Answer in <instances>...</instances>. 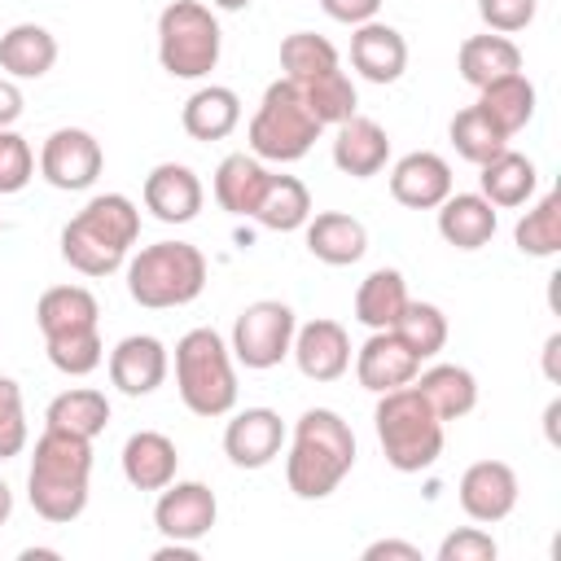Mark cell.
<instances>
[{
	"label": "cell",
	"mask_w": 561,
	"mask_h": 561,
	"mask_svg": "<svg viewBox=\"0 0 561 561\" xmlns=\"http://www.w3.org/2000/svg\"><path fill=\"white\" fill-rule=\"evenodd\" d=\"M390 158V136L381 123L364 118V114H351L346 123H337V136H333V167L351 180H368L386 167Z\"/></svg>",
	"instance_id": "d6986e66"
},
{
	"label": "cell",
	"mask_w": 561,
	"mask_h": 561,
	"mask_svg": "<svg viewBox=\"0 0 561 561\" xmlns=\"http://www.w3.org/2000/svg\"><path fill=\"white\" fill-rule=\"evenodd\" d=\"M272 171L254 158V153H228L219 167H215V202L228 210V215H254L263 188H267Z\"/></svg>",
	"instance_id": "83f0119b"
},
{
	"label": "cell",
	"mask_w": 561,
	"mask_h": 561,
	"mask_svg": "<svg viewBox=\"0 0 561 561\" xmlns=\"http://www.w3.org/2000/svg\"><path fill=\"white\" fill-rule=\"evenodd\" d=\"M434 210L443 241L456 250H482L495 237V206L482 193H447Z\"/></svg>",
	"instance_id": "7402d4cb"
},
{
	"label": "cell",
	"mask_w": 561,
	"mask_h": 561,
	"mask_svg": "<svg viewBox=\"0 0 561 561\" xmlns=\"http://www.w3.org/2000/svg\"><path fill=\"white\" fill-rule=\"evenodd\" d=\"M456 66H460V79L473 83V88H486L504 75H517L522 70V48L508 39V35H469L456 53Z\"/></svg>",
	"instance_id": "d4e9b609"
},
{
	"label": "cell",
	"mask_w": 561,
	"mask_h": 561,
	"mask_svg": "<svg viewBox=\"0 0 561 561\" xmlns=\"http://www.w3.org/2000/svg\"><path fill=\"white\" fill-rule=\"evenodd\" d=\"M364 561H421V548L403 539H377L364 548Z\"/></svg>",
	"instance_id": "bcb514c9"
},
{
	"label": "cell",
	"mask_w": 561,
	"mask_h": 561,
	"mask_svg": "<svg viewBox=\"0 0 561 561\" xmlns=\"http://www.w3.org/2000/svg\"><path fill=\"white\" fill-rule=\"evenodd\" d=\"M298 88H302V101H307V110L316 114L320 127H329V123L337 127V123H346L355 114V83L337 66L316 75V79H307V83H298Z\"/></svg>",
	"instance_id": "74e56055"
},
{
	"label": "cell",
	"mask_w": 561,
	"mask_h": 561,
	"mask_svg": "<svg viewBox=\"0 0 561 561\" xmlns=\"http://www.w3.org/2000/svg\"><path fill=\"white\" fill-rule=\"evenodd\" d=\"M289 355H294L302 377L337 381L351 368V337H346V329L337 320H307L302 329H294Z\"/></svg>",
	"instance_id": "9a60e30c"
},
{
	"label": "cell",
	"mask_w": 561,
	"mask_h": 561,
	"mask_svg": "<svg viewBox=\"0 0 561 561\" xmlns=\"http://www.w3.org/2000/svg\"><path fill=\"white\" fill-rule=\"evenodd\" d=\"M26 447V412L13 377H0V460H13Z\"/></svg>",
	"instance_id": "b9f144b4"
},
{
	"label": "cell",
	"mask_w": 561,
	"mask_h": 561,
	"mask_svg": "<svg viewBox=\"0 0 561 561\" xmlns=\"http://www.w3.org/2000/svg\"><path fill=\"white\" fill-rule=\"evenodd\" d=\"M337 66V48L316 31H294L280 39V70L289 83H307Z\"/></svg>",
	"instance_id": "8d00e7d4"
},
{
	"label": "cell",
	"mask_w": 561,
	"mask_h": 561,
	"mask_svg": "<svg viewBox=\"0 0 561 561\" xmlns=\"http://www.w3.org/2000/svg\"><path fill=\"white\" fill-rule=\"evenodd\" d=\"M210 4H215V9H228V13H237V9H245L250 0H210Z\"/></svg>",
	"instance_id": "816d5d0a"
},
{
	"label": "cell",
	"mask_w": 561,
	"mask_h": 561,
	"mask_svg": "<svg viewBox=\"0 0 561 561\" xmlns=\"http://www.w3.org/2000/svg\"><path fill=\"white\" fill-rule=\"evenodd\" d=\"M482 197L491 202V206H526L530 197H535V184H539V171H535V162L526 158V153H513V149H504V153H495L491 162H482Z\"/></svg>",
	"instance_id": "4dcf8cb0"
},
{
	"label": "cell",
	"mask_w": 561,
	"mask_h": 561,
	"mask_svg": "<svg viewBox=\"0 0 561 561\" xmlns=\"http://www.w3.org/2000/svg\"><path fill=\"white\" fill-rule=\"evenodd\" d=\"M280 443H285V421L272 408H245L224 430V456L237 469H263V465H272L280 456Z\"/></svg>",
	"instance_id": "5bb4252c"
},
{
	"label": "cell",
	"mask_w": 561,
	"mask_h": 561,
	"mask_svg": "<svg viewBox=\"0 0 561 561\" xmlns=\"http://www.w3.org/2000/svg\"><path fill=\"white\" fill-rule=\"evenodd\" d=\"M320 9L333 18V22H346V26H364L377 18L381 0H320Z\"/></svg>",
	"instance_id": "f6af8a7d"
},
{
	"label": "cell",
	"mask_w": 561,
	"mask_h": 561,
	"mask_svg": "<svg viewBox=\"0 0 561 561\" xmlns=\"http://www.w3.org/2000/svg\"><path fill=\"white\" fill-rule=\"evenodd\" d=\"M31 175H35V153L26 136H18L13 127H0V193H22Z\"/></svg>",
	"instance_id": "60d3db41"
},
{
	"label": "cell",
	"mask_w": 561,
	"mask_h": 561,
	"mask_svg": "<svg viewBox=\"0 0 561 561\" xmlns=\"http://www.w3.org/2000/svg\"><path fill=\"white\" fill-rule=\"evenodd\" d=\"M88 478H92V438L44 425L26 473L31 508L53 526L75 522L88 508Z\"/></svg>",
	"instance_id": "6da1fadb"
},
{
	"label": "cell",
	"mask_w": 561,
	"mask_h": 561,
	"mask_svg": "<svg viewBox=\"0 0 561 561\" xmlns=\"http://www.w3.org/2000/svg\"><path fill=\"white\" fill-rule=\"evenodd\" d=\"M508 140L535 118V83L517 70V75H504V79H495V83H486V88H478V101H473Z\"/></svg>",
	"instance_id": "f1b7e54d"
},
{
	"label": "cell",
	"mask_w": 561,
	"mask_h": 561,
	"mask_svg": "<svg viewBox=\"0 0 561 561\" xmlns=\"http://www.w3.org/2000/svg\"><path fill=\"white\" fill-rule=\"evenodd\" d=\"M495 539L482 526H460L438 543V561H495Z\"/></svg>",
	"instance_id": "7bdbcfd3"
},
{
	"label": "cell",
	"mask_w": 561,
	"mask_h": 561,
	"mask_svg": "<svg viewBox=\"0 0 561 561\" xmlns=\"http://www.w3.org/2000/svg\"><path fill=\"white\" fill-rule=\"evenodd\" d=\"M416 373H421V359H416V351H412L394 329H373V337L355 351V377H359V386L373 390V394L399 390V386H408Z\"/></svg>",
	"instance_id": "4fadbf2b"
},
{
	"label": "cell",
	"mask_w": 561,
	"mask_h": 561,
	"mask_svg": "<svg viewBox=\"0 0 561 561\" xmlns=\"http://www.w3.org/2000/svg\"><path fill=\"white\" fill-rule=\"evenodd\" d=\"M44 425L48 430H66V434H79V438H96L105 425H110V399L92 386H75V390H61L48 412H44Z\"/></svg>",
	"instance_id": "d6a6232c"
},
{
	"label": "cell",
	"mask_w": 561,
	"mask_h": 561,
	"mask_svg": "<svg viewBox=\"0 0 561 561\" xmlns=\"http://www.w3.org/2000/svg\"><path fill=\"white\" fill-rule=\"evenodd\" d=\"M394 333L416 351V359H434L447 346V316L434 302H412L403 307V316L394 320Z\"/></svg>",
	"instance_id": "f35d334b"
},
{
	"label": "cell",
	"mask_w": 561,
	"mask_h": 561,
	"mask_svg": "<svg viewBox=\"0 0 561 561\" xmlns=\"http://www.w3.org/2000/svg\"><path fill=\"white\" fill-rule=\"evenodd\" d=\"M105 167V153H101V140L83 127H57L44 149H39V175L61 188V193H79V188H92L96 175Z\"/></svg>",
	"instance_id": "30bf717a"
},
{
	"label": "cell",
	"mask_w": 561,
	"mask_h": 561,
	"mask_svg": "<svg viewBox=\"0 0 561 561\" xmlns=\"http://www.w3.org/2000/svg\"><path fill=\"white\" fill-rule=\"evenodd\" d=\"M513 241L530 259H552L561 250V193H543L513 228Z\"/></svg>",
	"instance_id": "e575fe53"
},
{
	"label": "cell",
	"mask_w": 561,
	"mask_h": 561,
	"mask_svg": "<svg viewBox=\"0 0 561 561\" xmlns=\"http://www.w3.org/2000/svg\"><path fill=\"white\" fill-rule=\"evenodd\" d=\"M22 118V92L13 79H0V127H13Z\"/></svg>",
	"instance_id": "7dc6e473"
},
{
	"label": "cell",
	"mask_w": 561,
	"mask_h": 561,
	"mask_svg": "<svg viewBox=\"0 0 561 561\" xmlns=\"http://www.w3.org/2000/svg\"><path fill=\"white\" fill-rule=\"evenodd\" d=\"M202 180L184 167V162H158L145 175V210H153V219L162 224H188L202 210Z\"/></svg>",
	"instance_id": "ac0fdd59"
},
{
	"label": "cell",
	"mask_w": 561,
	"mask_h": 561,
	"mask_svg": "<svg viewBox=\"0 0 561 561\" xmlns=\"http://www.w3.org/2000/svg\"><path fill=\"white\" fill-rule=\"evenodd\" d=\"M535 9H539V0H478V13L486 22V31H495V35L526 31L535 22Z\"/></svg>",
	"instance_id": "ee69618b"
},
{
	"label": "cell",
	"mask_w": 561,
	"mask_h": 561,
	"mask_svg": "<svg viewBox=\"0 0 561 561\" xmlns=\"http://www.w3.org/2000/svg\"><path fill=\"white\" fill-rule=\"evenodd\" d=\"M215 517H219V504L206 482H167L153 504V526L167 539H184V543H197L202 535H210Z\"/></svg>",
	"instance_id": "8fae6325"
},
{
	"label": "cell",
	"mask_w": 561,
	"mask_h": 561,
	"mask_svg": "<svg viewBox=\"0 0 561 561\" xmlns=\"http://www.w3.org/2000/svg\"><path fill=\"white\" fill-rule=\"evenodd\" d=\"M96 320H101V307H96L92 289H83V285H53L35 302V324H39L44 337L96 329Z\"/></svg>",
	"instance_id": "cb8c5ba5"
},
{
	"label": "cell",
	"mask_w": 561,
	"mask_h": 561,
	"mask_svg": "<svg viewBox=\"0 0 561 561\" xmlns=\"http://www.w3.org/2000/svg\"><path fill=\"white\" fill-rule=\"evenodd\" d=\"M9 513H13V491H9V482L0 478V526L9 522Z\"/></svg>",
	"instance_id": "f907efd6"
},
{
	"label": "cell",
	"mask_w": 561,
	"mask_h": 561,
	"mask_svg": "<svg viewBox=\"0 0 561 561\" xmlns=\"http://www.w3.org/2000/svg\"><path fill=\"white\" fill-rule=\"evenodd\" d=\"M136 237H140L136 202L123 193H101L61 228V259L83 276H110L127 263Z\"/></svg>",
	"instance_id": "3957f363"
},
{
	"label": "cell",
	"mask_w": 561,
	"mask_h": 561,
	"mask_svg": "<svg viewBox=\"0 0 561 561\" xmlns=\"http://www.w3.org/2000/svg\"><path fill=\"white\" fill-rule=\"evenodd\" d=\"M456 495H460L465 517H473L482 526L504 522L517 508V473L504 460H473L460 473V491Z\"/></svg>",
	"instance_id": "7c38bea8"
},
{
	"label": "cell",
	"mask_w": 561,
	"mask_h": 561,
	"mask_svg": "<svg viewBox=\"0 0 561 561\" xmlns=\"http://www.w3.org/2000/svg\"><path fill=\"white\" fill-rule=\"evenodd\" d=\"M447 193H451V167L430 149L403 153L390 171V197L408 210H434Z\"/></svg>",
	"instance_id": "e0dca14e"
},
{
	"label": "cell",
	"mask_w": 561,
	"mask_h": 561,
	"mask_svg": "<svg viewBox=\"0 0 561 561\" xmlns=\"http://www.w3.org/2000/svg\"><path fill=\"white\" fill-rule=\"evenodd\" d=\"M373 421H377V443L390 469L421 473L443 456V416L425 403V394L412 381L399 390H386L377 399Z\"/></svg>",
	"instance_id": "277c9868"
},
{
	"label": "cell",
	"mask_w": 561,
	"mask_h": 561,
	"mask_svg": "<svg viewBox=\"0 0 561 561\" xmlns=\"http://www.w3.org/2000/svg\"><path fill=\"white\" fill-rule=\"evenodd\" d=\"M219 22L202 0H171L158 13V61L171 79H206L219 66Z\"/></svg>",
	"instance_id": "ba28073f"
},
{
	"label": "cell",
	"mask_w": 561,
	"mask_h": 561,
	"mask_svg": "<svg viewBox=\"0 0 561 561\" xmlns=\"http://www.w3.org/2000/svg\"><path fill=\"white\" fill-rule=\"evenodd\" d=\"M412 381H416V390L425 394V403H430L443 421H460V416H469V412L478 408V381H473V373L460 368V364H434V368H425V373L412 377Z\"/></svg>",
	"instance_id": "f546056e"
},
{
	"label": "cell",
	"mask_w": 561,
	"mask_h": 561,
	"mask_svg": "<svg viewBox=\"0 0 561 561\" xmlns=\"http://www.w3.org/2000/svg\"><path fill=\"white\" fill-rule=\"evenodd\" d=\"M180 123H184V131H188L193 140H224V136H232L237 123H241V96H237L232 88H219V83L197 88V92L184 101Z\"/></svg>",
	"instance_id": "484cf974"
},
{
	"label": "cell",
	"mask_w": 561,
	"mask_h": 561,
	"mask_svg": "<svg viewBox=\"0 0 561 561\" xmlns=\"http://www.w3.org/2000/svg\"><path fill=\"white\" fill-rule=\"evenodd\" d=\"M206 289V254L188 241H153L127 263V294L149 307H184Z\"/></svg>",
	"instance_id": "8992f818"
},
{
	"label": "cell",
	"mask_w": 561,
	"mask_h": 561,
	"mask_svg": "<svg viewBox=\"0 0 561 561\" xmlns=\"http://www.w3.org/2000/svg\"><path fill=\"white\" fill-rule=\"evenodd\" d=\"M153 561H197V548L184 543V539H167V543L153 552Z\"/></svg>",
	"instance_id": "c3c4849f"
},
{
	"label": "cell",
	"mask_w": 561,
	"mask_h": 561,
	"mask_svg": "<svg viewBox=\"0 0 561 561\" xmlns=\"http://www.w3.org/2000/svg\"><path fill=\"white\" fill-rule=\"evenodd\" d=\"M175 465H180V451L158 430H140L123 443V478L136 491H162L167 482H175Z\"/></svg>",
	"instance_id": "603a6c76"
},
{
	"label": "cell",
	"mask_w": 561,
	"mask_h": 561,
	"mask_svg": "<svg viewBox=\"0 0 561 561\" xmlns=\"http://www.w3.org/2000/svg\"><path fill=\"white\" fill-rule=\"evenodd\" d=\"M557 351H561V333H552L548 337V346H543V368H548V377L557 381Z\"/></svg>",
	"instance_id": "681fc988"
},
{
	"label": "cell",
	"mask_w": 561,
	"mask_h": 561,
	"mask_svg": "<svg viewBox=\"0 0 561 561\" xmlns=\"http://www.w3.org/2000/svg\"><path fill=\"white\" fill-rule=\"evenodd\" d=\"M175 390L193 416H228L237 408L232 351L215 329H188L175 342Z\"/></svg>",
	"instance_id": "5b68a950"
},
{
	"label": "cell",
	"mask_w": 561,
	"mask_h": 561,
	"mask_svg": "<svg viewBox=\"0 0 561 561\" xmlns=\"http://www.w3.org/2000/svg\"><path fill=\"white\" fill-rule=\"evenodd\" d=\"M44 351H48L53 368L66 373V377H88V373L101 368V359H105V346H101V333H96V329L44 337Z\"/></svg>",
	"instance_id": "ab89813d"
},
{
	"label": "cell",
	"mask_w": 561,
	"mask_h": 561,
	"mask_svg": "<svg viewBox=\"0 0 561 561\" xmlns=\"http://www.w3.org/2000/svg\"><path fill=\"white\" fill-rule=\"evenodd\" d=\"M167 346L153 333H131L110 351V381L127 399H145L167 381Z\"/></svg>",
	"instance_id": "2e32d148"
},
{
	"label": "cell",
	"mask_w": 561,
	"mask_h": 561,
	"mask_svg": "<svg viewBox=\"0 0 561 561\" xmlns=\"http://www.w3.org/2000/svg\"><path fill=\"white\" fill-rule=\"evenodd\" d=\"M307 228V250L311 259L329 263V267H351L364 259L368 250V228L355 219V215H342V210H320L316 219L302 224Z\"/></svg>",
	"instance_id": "44dd1931"
},
{
	"label": "cell",
	"mask_w": 561,
	"mask_h": 561,
	"mask_svg": "<svg viewBox=\"0 0 561 561\" xmlns=\"http://www.w3.org/2000/svg\"><path fill=\"white\" fill-rule=\"evenodd\" d=\"M250 219H259V224L272 228V232H294V228H302V224L311 219V193H307V184H302L298 175H272Z\"/></svg>",
	"instance_id": "836d02e7"
},
{
	"label": "cell",
	"mask_w": 561,
	"mask_h": 561,
	"mask_svg": "<svg viewBox=\"0 0 561 561\" xmlns=\"http://www.w3.org/2000/svg\"><path fill=\"white\" fill-rule=\"evenodd\" d=\"M447 136H451V145H456V153L465 158V162H473V167H482V162H491L495 153H504L508 149V136L478 110V105H465L456 118H451V127H447Z\"/></svg>",
	"instance_id": "d590c367"
},
{
	"label": "cell",
	"mask_w": 561,
	"mask_h": 561,
	"mask_svg": "<svg viewBox=\"0 0 561 561\" xmlns=\"http://www.w3.org/2000/svg\"><path fill=\"white\" fill-rule=\"evenodd\" d=\"M320 136L316 114L302 101V88L289 79L267 83L254 118H250V149L259 162H298L311 153Z\"/></svg>",
	"instance_id": "52a82bcc"
},
{
	"label": "cell",
	"mask_w": 561,
	"mask_h": 561,
	"mask_svg": "<svg viewBox=\"0 0 561 561\" xmlns=\"http://www.w3.org/2000/svg\"><path fill=\"white\" fill-rule=\"evenodd\" d=\"M57 61V39L39 22H18L0 35V70L13 79H44Z\"/></svg>",
	"instance_id": "4316f807"
},
{
	"label": "cell",
	"mask_w": 561,
	"mask_h": 561,
	"mask_svg": "<svg viewBox=\"0 0 561 561\" xmlns=\"http://www.w3.org/2000/svg\"><path fill=\"white\" fill-rule=\"evenodd\" d=\"M351 66L368 83H394L408 70V39L386 22H364L351 35Z\"/></svg>",
	"instance_id": "ffe728a7"
},
{
	"label": "cell",
	"mask_w": 561,
	"mask_h": 561,
	"mask_svg": "<svg viewBox=\"0 0 561 561\" xmlns=\"http://www.w3.org/2000/svg\"><path fill=\"white\" fill-rule=\"evenodd\" d=\"M355 465V434L333 408H307L294 421V443L285 456V482L298 500H324L342 486Z\"/></svg>",
	"instance_id": "7a4b0ae2"
},
{
	"label": "cell",
	"mask_w": 561,
	"mask_h": 561,
	"mask_svg": "<svg viewBox=\"0 0 561 561\" xmlns=\"http://www.w3.org/2000/svg\"><path fill=\"white\" fill-rule=\"evenodd\" d=\"M294 329H298V320H294V311H289L285 302L259 298V302H250V307L237 316V324H232V346H228V351L237 355V364L263 373V368H276V364L289 355Z\"/></svg>",
	"instance_id": "9c48e42d"
},
{
	"label": "cell",
	"mask_w": 561,
	"mask_h": 561,
	"mask_svg": "<svg viewBox=\"0 0 561 561\" xmlns=\"http://www.w3.org/2000/svg\"><path fill=\"white\" fill-rule=\"evenodd\" d=\"M403 307H408V285H403V272L394 267L368 272L355 289V320L368 329H394Z\"/></svg>",
	"instance_id": "1f68e13d"
}]
</instances>
